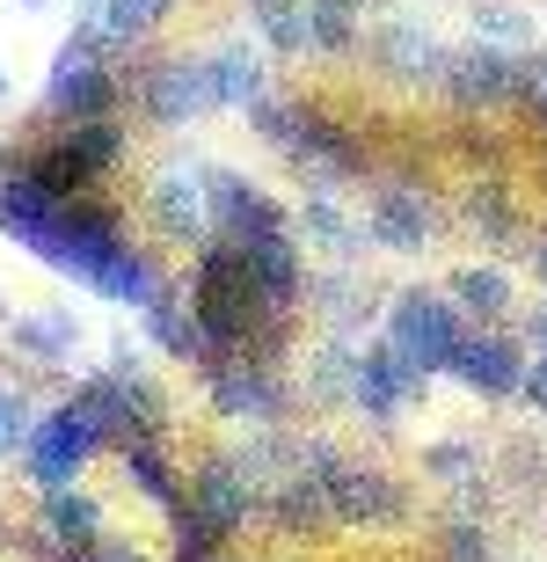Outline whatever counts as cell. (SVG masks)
I'll list each match as a JSON object with an SVG mask.
<instances>
[{
    "mask_svg": "<svg viewBox=\"0 0 547 562\" xmlns=\"http://www.w3.org/2000/svg\"><path fill=\"white\" fill-rule=\"evenodd\" d=\"M460 307L445 300V292H401L395 307H387V351L409 366V373H445V358L460 344Z\"/></svg>",
    "mask_w": 547,
    "mask_h": 562,
    "instance_id": "cell-1",
    "label": "cell"
},
{
    "mask_svg": "<svg viewBox=\"0 0 547 562\" xmlns=\"http://www.w3.org/2000/svg\"><path fill=\"white\" fill-rule=\"evenodd\" d=\"M103 44L88 37V22L66 37L59 66H52V88H44V103L59 110V117H81V125H103V110L117 103V81H110V66L95 59Z\"/></svg>",
    "mask_w": 547,
    "mask_h": 562,
    "instance_id": "cell-2",
    "label": "cell"
},
{
    "mask_svg": "<svg viewBox=\"0 0 547 562\" xmlns=\"http://www.w3.org/2000/svg\"><path fill=\"white\" fill-rule=\"evenodd\" d=\"M315 482H321V504H329V519H343V526H395V519H401V482H387L379 468H358V460H329Z\"/></svg>",
    "mask_w": 547,
    "mask_h": 562,
    "instance_id": "cell-3",
    "label": "cell"
},
{
    "mask_svg": "<svg viewBox=\"0 0 547 562\" xmlns=\"http://www.w3.org/2000/svg\"><path fill=\"white\" fill-rule=\"evenodd\" d=\"M255 497H263V482H249V468H233V460H205V468L190 475L183 512H190L197 526H205L212 541H227L233 526H249Z\"/></svg>",
    "mask_w": 547,
    "mask_h": 562,
    "instance_id": "cell-4",
    "label": "cell"
},
{
    "mask_svg": "<svg viewBox=\"0 0 547 562\" xmlns=\"http://www.w3.org/2000/svg\"><path fill=\"white\" fill-rule=\"evenodd\" d=\"M445 373L460 380V387H475V395L504 402V395H518V380H526V351H518V336L482 329V336H460V344H453Z\"/></svg>",
    "mask_w": 547,
    "mask_h": 562,
    "instance_id": "cell-5",
    "label": "cell"
},
{
    "mask_svg": "<svg viewBox=\"0 0 547 562\" xmlns=\"http://www.w3.org/2000/svg\"><path fill=\"white\" fill-rule=\"evenodd\" d=\"M438 88L460 110H504L511 103V52H489V44H475V52H445Z\"/></svg>",
    "mask_w": 547,
    "mask_h": 562,
    "instance_id": "cell-6",
    "label": "cell"
},
{
    "mask_svg": "<svg viewBox=\"0 0 547 562\" xmlns=\"http://www.w3.org/2000/svg\"><path fill=\"white\" fill-rule=\"evenodd\" d=\"M147 205H153V220H161L175 241H190V249H205V241H212V220H205V168H161Z\"/></svg>",
    "mask_w": 547,
    "mask_h": 562,
    "instance_id": "cell-7",
    "label": "cell"
},
{
    "mask_svg": "<svg viewBox=\"0 0 547 562\" xmlns=\"http://www.w3.org/2000/svg\"><path fill=\"white\" fill-rule=\"evenodd\" d=\"M409 395H423V373H409L387 344H365L358 366H351V402H358L365 417H395Z\"/></svg>",
    "mask_w": 547,
    "mask_h": 562,
    "instance_id": "cell-8",
    "label": "cell"
},
{
    "mask_svg": "<svg viewBox=\"0 0 547 562\" xmlns=\"http://www.w3.org/2000/svg\"><path fill=\"white\" fill-rule=\"evenodd\" d=\"M212 402L227 409V417H277V380H271V366H255V358H212Z\"/></svg>",
    "mask_w": 547,
    "mask_h": 562,
    "instance_id": "cell-9",
    "label": "cell"
},
{
    "mask_svg": "<svg viewBox=\"0 0 547 562\" xmlns=\"http://www.w3.org/2000/svg\"><path fill=\"white\" fill-rule=\"evenodd\" d=\"M365 241L395 256H417L431 241V205H423V190H379L373 212H365Z\"/></svg>",
    "mask_w": 547,
    "mask_h": 562,
    "instance_id": "cell-10",
    "label": "cell"
},
{
    "mask_svg": "<svg viewBox=\"0 0 547 562\" xmlns=\"http://www.w3.org/2000/svg\"><path fill=\"white\" fill-rule=\"evenodd\" d=\"M147 110H153V125H190L197 110H212L205 59H175L161 74H147Z\"/></svg>",
    "mask_w": 547,
    "mask_h": 562,
    "instance_id": "cell-11",
    "label": "cell"
},
{
    "mask_svg": "<svg viewBox=\"0 0 547 562\" xmlns=\"http://www.w3.org/2000/svg\"><path fill=\"white\" fill-rule=\"evenodd\" d=\"M263 81H271V66H263V52H249V44H227V52H212V59H205L212 103H227V110L263 103Z\"/></svg>",
    "mask_w": 547,
    "mask_h": 562,
    "instance_id": "cell-12",
    "label": "cell"
},
{
    "mask_svg": "<svg viewBox=\"0 0 547 562\" xmlns=\"http://www.w3.org/2000/svg\"><path fill=\"white\" fill-rule=\"evenodd\" d=\"M44 541L66 548V555L95 548V541H103V504L88 497V490H59V497H44Z\"/></svg>",
    "mask_w": 547,
    "mask_h": 562,
    "instance_id": "cell-13",
    "label": "cell"
},
{
    "mask_svg": "<svg viewBox=\"0 0 547 562\" xmlns=\"http://www.w3.org/2000/svg\"><path fill=\"white\" fill-rule=\"evenodd\" d=\"M379 59L395 66L401 81H431V88H438V74H445V44L431 37V30H417V22H395V30L379 37Z\"/></svg>",
    "mask_w": 547,
    "mask_h": 562,
    "instance_id": "cell-14",
    "label": "cell"
},
{
    "mask_svg": "<svg viewBox=\"0 0 547 562\" xmlns=\"http://www.w3.org/2000/svg\"><path fill=\"white\" fill-rule=\"evenodd\" d=\"M147 329H153V344H161L169 358H183V366H205V373H212V358H219V351L205 344V329H197V314H183V307L169 300V292H161V300L147 307Z\"/></svg>",
    "mask_w": 547,
    "mask_h": 562,
    "instance_id": "cell-15",
    "label": "cell"
},
{
    "mask_svg": "<svg viewBox=\"0 0 547 562\" xmlns=\"http://www.w3.org/2000/svg\"><path fill=\"white\" fill-rule=\"evenodd\" d=\"M117 460H125L132 490H139L147 504H161V512H175V504H183V482H175L169 453H161L153 438H132V446H117Z\"/></svg>",
    "mask_w": 547,
    "mask_h": 562,
    "instance_id": "cell-16",
    "label": "cell"
},
{
    "mask_svg": "<svg viewBox=\"0 0 547 562\" xmlns=\"http://www.w3.org/2000/svg\"><path fill=\"white\" fill-rule=\"evenodd\" d=\"M445 300L460 314H482V322H497V314H511V278L489 271V263H467V271L445 278Z\"/></svg>",
    "mask_w": 547,
    "mask_h": 562,
    "instance_id": "cell-17",
    "label": "cell"
},
{
    "mask_svg": "<svg viewBox=\"0 0 547 562\" xmlns=\"http://www.w3.org/2000/svg\"><path fill=\"white\" fill-rule=\"evenodd\" d=\"M161 15H169V0H103V8L88 15V37L95 44H132V37H147Z\"/></svg>",
    "mask_w": 547,
    "mask_h": 562,
    "instance_id": "cell-18",
    "label": "cell"
},
{
    "mask_svg": "<svg viewBox=\"0 0 547 562\" xmlns=\"http://www.w3.org/2000/svg\"><path fill=\"white\" fill-rule=\"evenodd\" d=\"M249 22L277 59H299V52H307V8H299V0H255Z\"/></svg>",
    "mask_w": 547,
    "mask_h": 562,
    "instance_id": "cell-19",
    "label": "cell"
},
{
    "mask_svg": "<svg viewBox=\"0 0 547 562\" xmlns=\"http://www.w3.org/2000/svg\"><path fill=\"white\" fill-rule=\"evenodd\" d=\"M15 344L44 366H59V358L81 351V322L73 314H30V322H15Z\"/></svg>",
    "mask_w": 547,
    "mask_h": 562,
    "instance_id": "cell-20",
    "label": "cell"
},
{
    "mask_svg": "<svg viewBox=\"0 0 547 562\" xmlns=\"http://www.w3.org/2000/svg\"><path fill=\"white\" fill-rule=\"evenodd\" d=\"M299 227H307V241H315L321 256H337V263H351V256L365 249V227H358V220H343V212L329 205V198H315V205H307V220H299Z\"/></svg>",
    "mask_w": 547,
    "mask_h": 562,
    "instance_id": "cell-21",
    "label": "cell"
},
{
    "mask_svg": "<svg viewBox=\"0 0 547 562\" xmlns=\"http://www.w3.org/2000/svg\"><path fill=\"white\" fill-rule=\"evenodd\" d=\"M299 8H307V52H351L358 0H299Z\"/></svg>",
    "mask_w": 547,
    "mask_h": 562,
    "instance_id": "cell-22",
    "label": "cell"
},
{
    "mask_svg": "<svg viewBox=\"0 0 547 562\" xmlns=\"http://www.w3.org/2000/svg\"><path fill=\"white\" fill-rule=\"evenodd\" d=\"M475 37L489 44V52H504V44H526L533 22L518 15V8H504V0H489V8H475Z\"/></svg>",
    "mask_w": 547,
    "mask_h": 562,
    "instance_id": "cell-23",
    "label": "cell"
},
{
    "mask_svg": "<svg viewBox=\"0 0 547 562\" xmlns=\"http://www.w3.org/2000/svg\"><path fill=\"white\" fill-rule=\"evenodd\" d=\"M351 366H358V351L351 344H329V351L307 358V387L315 395H351Z\"/></svg>",
    "mask_w": 547,
    "mask_h": 562,
    "instance_id": "cell-24",
    "label": "cell"
},
{
    "mask_svg": "<svg viewBox=\"0 0 547 562\" xmlns=\"http://www.w3.org/2000/svg\"><path fill=\"white\" fill-rule=\"evenodd\" d=\"M307 300H329V322H337V329H351V322H358L365 314V292H358V278H307Z\"/></svg>",
    "mask_w": 547,
    "mask_h": 562,
    "instance_id": "cell-25",
    "label": "cell"
},
{
    "mask_svg": "<svg viewBox=\"0 0 547 562\" xmlns=\"http://www.w3.org/2000/svg\"><path fill=\"white\" fill-rule=\"evenodd\" d=\"M511 103H526L533 117H540V132H547V52L511 59Z\"/></svg>",
    "mask_w": 547,
    "mask_h": 562,
    "instance_id": "cell-26",
    "label": "cell"
},
{
    "mask_svg": "<svg viewBox=\"0 0 547 562\" xmlns=\"http://www.w3.org/2000/svg\"><path fill=\"white\" fill-rule=\"evenodd\" d=\"M467 227H475V234H504V227H511L504 198H497V190H489V198L475 190V198H467Z\"/></svg>",
    "mask_w": 547,
    "mask_h": 562,
    "instance_id": "cell-27",
    "label": "cell"
},
{
    "mask_svg": "<svg viewBox=\"0 0 547 562\" xmlns=\"http://www.w3.org/2000/svg\"><path fill=\"white\" fill-rule=\"evenodd\" d=\"M30 431H37V424H30V409H22L15 395H0V446L15 453V446H30Z\"/></svg>",
    "mask_w": 547,
    "mask_h": 562,
    "instance_id": "cell-28",
    "label": "cell"
},
{
    "mask_svg": "<svg viewBox=\"0 0 547 562\" xmlns=\"http://www.w3.org/2000/svg\"><path fill=\"white\" fill-rule=\"evenodd\" d=\"M445 562H489V533H475V526H453V533H445Z\"/></svg>",
    "mask_w": 547,
    "mask_h": 562,
    "instance_id": "cell-29",
    "label": "cell"
},
{
    "mask_svg": "<svg viewBox=\"0 0 547 562\" xmlns=\"http://www.w3.org/2000/svg\"><path fill=\"white\" fill-rule=\"evenodd\" d=\"M467 468H475L467 446H431V475H467Z\"/></svg>",
    "mask_w": 547,
    "mask_h": 562,
    "instance_id": "cell-30",
    "label": "cell"
},
{
    "mask_svg": "<svg viewBox=\"0 0 547 562\" xmlns=\"http://www.w3.org/2000/svg\"><path fill=\"white\" fill-rule=\"evenodd\" d=\"M66 562H147V555H132L125 541H110V533H103L95 548H81V555H66Z\"/></svg>",
    "mask_w": 547,
    "mask_h": 562,
    "instance_id": "cell-31",
    "label": "cell"
},
{
    "mask_svg": "<svg viewBox=\"0 0 547 562\" xmlns=\"http://www.w3.org/2000/svg\"><path fill=\"white\" fill-rule=\"evenodd\" d=\"M518 395H526L533 409H547V358H526V380H518Z\"/></svg>",
    "mask_w": 547,
    "mask_h": 562,
    "instance_id": "cell-32",
    "label": "cell"
},
{
    "mask_svg": "<svg viewBox=\"0 0 547 562\" xmlns=\"http://www.w3.org/2000/svg\"><path fill=\"white\" fill-rule=\"evenodd\" d=\"M533 271H540V285H547V234L533 241Z\"/></svg>",
    "mask_w": 547,
    "mask_h": 562,
    "instance_id": "cell-33",
    "label": "cell"
},
{
    "mask_svg": "<svg viewBox=\"0 0 547 562\" xmlns=\"http://www.w3.org/2000/svg\"><path fill=\"white\" fill-rule=\"evenodd\" d=\"M0 88H8V81H0Z\"/></svg>",
    "mask_w": 547,
    "mask_h": 562,
    "instance_id": "cell-34",
    "label": "cell"
},
{
    "mask_svg": "<svg viewBox=\"0 0 547 562\" xmlns=\"http://www.w3.org/2000/svg\"><path fill=\"white\" fill-rule=\"evenodd\" d=\"M212 562H219V555H212Z\"/></svg>",
    "mask_w": 547,
    "mask_h": 562,
    "instance_id": "cell-35",
    "label": "cell"
}]
</instances>
